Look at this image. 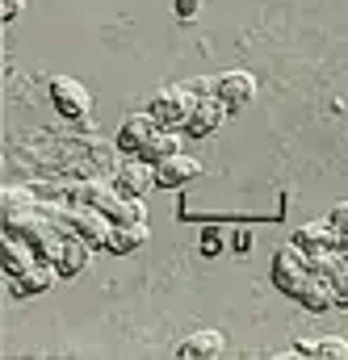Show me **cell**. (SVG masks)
Instances as JSON below:
<instances>
[{
    "label": "cell",
    "instance_id": "6da1fadb",
    "mask_svg": "<svg viewBox=\"0 0 348 360\" xmlns=\"http://www.w3.org/2000/svg\"><path fill=\"white\" fill-rule=\"evenodd\" d=\"M197 101H201V96H193L185 84H168V89H160L151 96L147 113H151L160 126H168V130H185L189 117H193V109H197Z\"/></svg>",
    "mask_w": 348,
    "mask_h": 360
},
{
    "label": "cell",
    "instance_id": "7a4b0ae2",
    "mask_svg": "<svg viewBox=\"0 0 348 360\" xmlns=\"http://www.w3.org/2000/svg\"><path fill=\"white\" fill-rule=\"evenodd\" d=\"M306 281H311V256H306L298 243H285V248L273 256V285H277L285 297H298Z\"/></svg>",
    "mask_w": 348,
    "mask_h": 360
},
{
    "label": "cell",
    "instance_id": "3957f363",
    "mask_svg": "<svg viewBox=\"0 0 348 360\" xmlns=\"http://www.w3.org/2000/svg\"><path fill=\"white\" fill-rule=\"evenodd\" d=\"M63 226H68L72 235H80L88 248H105V243H109V231H113V222H109V214H105V210H92V205H76V201H68Z\"/></svg>",
    "mask_w": 348,
    "mask_h": 360
},
{
    "label": "cell",
    "instance_id": "277c9868",
    "mask_svg": "<svg viewBox=\"0 0 348 360\" xmlns=\"http://www.w3.org/2000/svg\"><path fill=\"white\" fill-rule=\"evenodd\" d=\"M51 101H55V109H59L68 122H85L88 109H92V96H88V89L76 76H55V80H51Z\"/></svg>",
    "mask_w": 348,
    "mask_h": 360
},
{
    "label": "cell",
    "instance_id": "5b68a950",
    "mask_svg": "<svg viewBox=\"0 0 348 360\" xmlns=\"http://www.w3.org/2000/svg\"><path fill=\"white\" fill-rule=\"evenodd\" d=\"M113 184L118 193H130V197H147L156 188V164H147L143 155H130L113 168Z\"/></svg>",
    "mask_w": 348,
    "mask_h": 360
},
{
    "label": "cell",
    "instance_id": "8992f818",
    "mask_svg": "<svg viewBox=\"0 0 348 360\" xmlns=\"http://www.w3.org/2000/svg\"><path fill=\"white\" fill-rule=\"evenodd\" d=\"M294 243H298L306 256H319V252H336V248L344 243V231H340L332 218H323V222L298 226V231H294Z\"/></svg>",
    "mask_w": 348,
    "mask_h": 360
},
{
    "label": "cell",
    "instance_id": "52a82bcc",
    "mask_svg": "<svg viewBox=\"0 0 348 360\" xmlns=\"http://www.w3.org/2000/svg\"><path fill=\"white\" fill-rule=\"evenodd\" d=\"M227 113H231V105H227L223 96H201L197 109H193V117H189V126H185V134H189V139H210V134L227 122Z\"/></svg>",
    "mask_w": 348,
    "mask_h": 360
},
{
    "label": "cell",
    "instance_id": "ba28073f",
    "mask_svg": "<svg viewBox=\"0 0 348 360\" xmlns=\"http://www.w3.org/2000/svg\"><path fill=\"white\" fill-rule=\"evenodd\" d=\"M197 176H201V160H193L185 151H176L173 160L156 164V184L160 188H185L189 180H197Z\"/></svg>",
    "mask_w": 348,
    "mask_h": 360
},
{
    "label": "cell",
    "instance_id": "9c48e42d",
    "mask_svg": "<svg viewBox=\"0 0 348 360\" xmlns=\"http://www.w3.org/2000/svg\"><path fill=\"white\" fill-rule=\"evenodd\" d=\"M156 130H160V122H156L151 113H130V117L118 126V147H122L126 155H139Z\"/></svg>",
    "mask_w": 348,
    "mask_h": 360
},
{
    "label": "cell",
    "instance_id": "30bf717a",
    "mask_svg": "<svg viewBox=\"0 0 348 360\" xmlns=\"http://www.w3.org/2000/svg\"><path fill=\"white\" fill-rule=\"evenodd\" d=\"M227 352V335L223 331H193L180 348H176V356H185V360H218Z\"/></svg>",
    "mask_w": 348,
    "mask_h": 360
},
{
    "label": "cell",
    "instance_id": "8fae6325",
    "mask_svg": "<svg viewBox=\"0 0 348 360\" xmlns=\"http://www.w3.org/2000/svg\"><path fill=\"white\" fill-rule=\"evenodd\" d=\"M294 302H302L311 314H323V310H332V306H336V281H332V276L311 272V281L302 285V293H298Z\"/></svg>",
    "mask_w": 348,
    "mask_h": 360
},
{
    "label": "cell",
    "instance_id": "7c38bea8",
    "mask_svg": "<svg viewBox=\"0 0 348 360\" xmlns=\"http://www.w3.org/2000/svg\"><path fill=\"white\" fill-rule=\"evenodd\" d=\"M218 96H223L231 109L248 105V101L256 96V76H252V72H223V76H218Z\"/></svg>",
    "mask_w": 348,
    "mask_h": 360
},
{
    "label": "cell",
    "instance_id": "4fadbf2b",
    "mask_svg": "<svg viewBox=\"0 0 348 360\" xmlns=\"http://www.w3.org/2000/svg\"><path fill=\"white\" fill-rule=\"evenodd\" d=\"M55 276H59V269L51 264V260H38L34 269H25L17 281H13V293L17 297H34V293H46L51 285H55Z\"/></svg>",
    "mask_w": 348,
    "mask_h": 360
},
{
    "label": "cell",
    "instance_id": "5bb4252c",
    "mask_svg": "<svg viewBox=\"0 0 348 360\" xmlns=\"http://www.w3.org/2000/svg\"><path fill=\"white\" fill-rule=\"evenodd\" d=\"M34 264H38V252H34V243L4 235V276H8V281H17L21 272L34 269Z\"/></svg>",
    "mask_w": 348,
    "mask_h": 360
},
{
    "label": "cell",
    "instance_id": "9a60e30c",
    "mask_svg": "<svg viewBox=\"0 0 348 360\" xmlns=\"http://www.w3.org/2000/svg\"><path fill=\"white\" fill-rule=\"evenodd\" d=\"M113 197H118V184H113V180H85V184H76V188L68 193V201L92 205V210H109Z\"/></svg>",
    "mask_w": 348,
    "mask_h": 360
},
{
    "label": "cell",
    "instance_id": "2e32d148",
    "mask_svg": "<svg viewBox=\"0 0 348 360\" xmlns=\"http://www.w3.org/2000/svg\"><path fill=\"white\" fill-rule=\"evenodd\" d=\"M147 239H151L147 222H130V226H113V231H109V243H105V248H109L113 256H130V252H139V248H143Z\"/></svg>",
    "mask_w": 348,
    "mask_h": 360
},
{
    "label": "cell",
    "instance_id": "e0dca14e",
    "mask_svg": "<svg viewBox=\"0 0 348 360\" xmlns=\"http://www.w3.org/2000/svg\"><path fill=\"white\" fill-rule=\"evenodd\" d=\"M180 139H185V130H168V126H160L151 139H147V147L139 151L147 164H164V160H173L176 151H180Z\"/></svg>",
    "mask_w": 348,
    "mask_h": 360
},
{
    "label": "cell",
    "instance_id": "ac0fdd59",
    "mask_svg": "<svg viewBox=\"0 0 348 360\" xmlns=\"http://www.w3.org/2000/svg\"><path fill=\"white\" fill-rule=\"evenodd\" d=\"M109 222L113 226H130V222H147V201L143 197H130V193H118L113 201H109Z\"/></svg>",
    "mask_w": 348,
    "mask_h": 360
},
{
    "label": "cell",
    "instance_id": "d6986e66",
    "mask_svg": "<svg viewBox=\"0 0 348 360\" xmlns=\"http://www.w3.org/2000/svg\"><path fill=\"white\" fill-rule=\"evenodd\" d=\"M88 256H92V248H88L85 239H80V235H68V243H63L55 269H59V276H80V272L88 269Z\"/></svg>",
    "mask_w": 348,
    "mask_h": 360
},
{
    "label": "cell",
    "instance_id": "ffe728a7",
    "mask_svg": "<svg viewBox=\"0 0 348 360\" xmlns=\"http://www.w3.org/2000/svg\"><path fill=\"white\" fill-rule=\"evenodd\" d=\"M0 205H4V214H30V210H38V197H34V188L13 184L0 193Z\"/></svg>",
    "mask_w": 348,
    "mask_h": 360
},
{
    "label": "cell",
    "instance_id": "44dd1931",
    "mask_svg": "<svg viewBox=\"0 0 348 360\" xmlns=\"http://www.w3.org/2000/svg\"><path fill=\"white\" fill-rule=\"evenodd\" d=\"M315 356H323V360H348V340H340V335H332V340H319Z\"/></svg>",
    "mask_w": 348,
    "mask_h": 360
},
{
    "label": "cell",
    "instance_id": "7402d4cb",
    "mask_svg": "<svg viewBox=\"0 0 348 360\" xmlns=\"http://www.w3.org/2000/svg\"><path fill=\"white\" fill-rule=\"evenodd\" d=\"M332 281H336V306H348V256H344V264L332 272Z\"/></svg>",
    "mask_w": 348,
    "mask_h": 360
},
{
    "label": "cell",
    "instance_id": "603a6c76",
    "mask_svg": "<svg viewBox=\"0 0 348 360\" xmlns=\"http://www.w3.org/2000/svg\"><path fill=\"white\" fill-rule=\"evenodd\" d=\"M185 89L193 92V96H218V76L210 80V76H201V80H189Z\"/></svg>",
    "mask_w": 348,
    "mask_h": 360
},
{
    "label": "cell",
    "instance_id": "cb8c5ba5",
    "mask_svg": "<svg viewBox=\"0 0 348 360\" xmlns=\"http://www.w3.org/2000/svg\"><path fill=\"white\" fill-rule=\"evenodd\" d=\"M201 4H206V0H176V17H185V21H189V17H197V13H201Z\"/></svg>",
    "mask_w": 348,
    "mask_h": 360
},
{
    "label": "cell",
    "instance_id": "d4e9b609",
    "mask_svg": "<svg viewBox=\"0 0 348 360\" xmlns=\"http://www.w3.org/2000/svg\"><path fill=\"white\" fill-rule=\"evenodd\" d=\"M25 13V0H4V21H17Z\"/></svg>",
    "mask_w": 348,
    "mask_h": 360
},
{
    "label": "cell",
    "instance_id": "484cf974",
    "mask_svg": "<svg viewBox=\"0 0 348 360\" xmlns=\"http://www.w3.org/2000/svg\"><path fill=\"white\" fill-rule=\"evenodd\" d=\"M328 218H332V222H336L340 231H348V201H340V205H336V210H332Z\"/></svg>",
    "mask_w": 348,
    "mask_h": 360
},
{
    "label": "cell",
    "instance_id": "4316f807",
    "mask_svg": "<svg viewBox=\"0 0 348 360\" xmlns=\"http://www.w3.org/2000/svg\"><path fill=\"white\" fill-rule=\"evenodd\" d=\"M315 348H319V344H311V340H302V344H294V356H315Z\"/></svg>",
    "mask_w": 348,
    "mask_h": 360
},
{
    "label": "cell",
    "instance_id": "83f0119b",
    "mask_svg": "<svg viewBox=\"0 0 348 360\" xmlns=\"http://www.w3.org/2000/svg\"><path fill=\"white\" fill-rule=\"evenodd\" d=\"M340 248H344V256H348V231H344V243H340Z\"/></svg>",
    "mask_w": 348,
    "mask_h": 360
}]
</instances>
